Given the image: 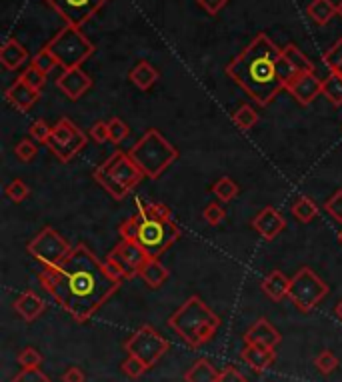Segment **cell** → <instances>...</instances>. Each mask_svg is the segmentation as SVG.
<instances>
[{"label": "cell", "instance_id": "obj_1", "mask_svg": "<svg viewBox=\"0 0 342 382\" xmlns=\"http://www.w3.org/2000/svg\"><path fill=\"white\" fill-rule=\"evenodd\" d=\"M43 288L76 320L86 322L120 288V280L108 273L86 244H76L65 260L44 266L39 275Z\"/></svg>", "mask_w": 342, "mask_h": 382}, {"label": "cell", "instance_id": "obj_2", "mask_svg": "<svg viewBox=\"0 0 342 382\" xmlns=\"http://www.w3.org/2000/svg\"><path fill=\"white\" fill-rule=\"evenodd\" d=\"M280 48L266 34H257L250 44L226 66V74L240 86L258 107H268L284 90L277 63Z\"/></svg>", "mask_w": 342, "mask_h": 382}, {"label": "cell", "instance_id": "obj_3", "mask_svg": "<svg viewBox=\"0 0 342 382\" xmlns=\"http://www.w3.org/2000/svg\"><path fill=\"white\" fill-rule=\"evenodd\" d=\"M118 233L122 238L134 240L150 258H160L182 236L180 226L174 220L152 218L142 211L125 220Z\"/></svg>", "mask_w": 342, "mask_h": 382}, {"label": "cell", "instance_id": "obj_4", "mask_svg": "<svg viewBox=\"0 0 342 382\" xmlns=\"http://www.w3.org/2000/svg\"><path fill=\"white\" fill-rule=\"evenodd\" d=\"M169 326L189 346L196 348L206 344L216 335L220 319L214 315L213 308H209V304H204L202 298L194 295L169 319Z\"/></svg>", "mask_w": 342, "mask_h": 382}, {"label": "cell", "instance_id": "obj_5", "mask_svg": "<svg viewBox=\"0 0 342 382\" xmlns=\"http://www.w3.org/2000/svg\"><path fill=\"white\" fill-rule=\"evenodd\" d=\"M92 176L114 200H122L140 184V180L145 178V172L138 169V165L130 158V154L118 150L112 156H108L94 170Z\"/></svg>", "mask_w": 342, "mask_h": 382}, {"label": "cell", "instance_id": "obj_6", "mask_svg": "<svg viewBox=\"0 0 342 382\" xmlns=\"http://www.w3.org/2000/svg\"><path fill=\"white\" fill-rule=\"evenodd\" d=\"M129 154L149 178H158L178 158V150L156 128L147 130Z\"/></svg>", "mask_w": 342, "mask_h": 382}, {"label": "cell", "instance_id": "obj_7", "mask_svg": "<svg viewBox=\"0 0 342 382\" xmlns=\"http://www.w3.org/2000/svg\"><path fill=\"white\" fill-rule=\"evenodd\" d=\"M46 48L56 56L58 66H63V70L78 68V66L85 63L86 59H90L92 52H94V46H92V43L81 32V28L70 26V24H66L63 30H58V32L48 41Z\"/></svg>", "mask_w": 342, "mask_h": 382}, {"label": "cell", "instance_id": "obj_8", "mask_svg": "<svg viewBox=\"0 0 342 382\" xmlns=\"http://www.w3.org/2000/svg\"><path fill=\"white\" fill-rule=\"evenodd\" d=\"M328 293H330L328 284L308 266L300 268L299 273L290 278L288 298L292 300V304L299 308L300 312L314 310Z\"/></svg>", "mask_w": 342, "mask_h": 382}, {"label": "cell", "instance_id": "obj_9", "mask_svg": "<svg viewBox=\"0 0 342 382\" xmlns=\"http://www.w3.org/2000/svg\"><path fill=\"white\" fill-rule=\"evenodd\" d=\"M149 260L150 256L147 255L134 240L122 238V240L108 253L105 264H107L108 273L122 282V280H130V278L140 275L142 266H145Z\"/></svg>", "mask_w": 342, "mask_h": 382}, {"label": "cell", "instance_id": "obj_10", "mask_svg": "<svg viewBox=\"0 0 342 382\" xmlns=\"http://www.w3.org/2000/svg\"><path fill=\"white\" fill-rule=\"evenodd\" d=\"M171 348V342L164 339L160 332H156L152 326H140L127 342H125V350L129 352V357H136L145 362L149 368H152L156 362L160 361Z\"/></svg>", "mask_w": 342, "mask_h": 382}, {"label": "cell", "instance_id": "obj_11", "mask_svg": "<svg viewBox=\"0 0 342 382\" xmlns=\"http://www.w3.org/2000/svg\"><path fill=\"white\" fill-rule=\"evenodd\" d=\"M86 134L76 127L70 118H61L50 132V140H48V149L54 152V156L61 162H70L81 150L86 147Z\"/></svg>", "mask_w": 342, "mask_h": 382}, {"label": "cell", "instance_id": "obj_12", "mask_svg": "<svg viewBox=\"0 0 342 382\" xmlns=\"http://www.w3.org/2000/svg\"><path fill=\"white\" fill-rule=\"evenodd\" d=\"M72 248L74 246H70L65 236H61L52 226H44L43 231L26 244L28 255L41 260L44 266L58 264L61 260H65L66 256L70 255Z\"/></svg>", "mask_w": 342, "mask_h": 382}, {"label": "cell", "instance_id": "obj_13", "mask_svg": "<svg viewBox=\"0 0 342 382\" xmlns=\"http://www.w3.org/2000/svg\"><path fill=\"white\" fill-rule=\"evenodd\" d=\"M66 24L81 28L90 21L108 0H44Z\"/></svg>", "mask_w": 342, "mask_h": 382}, {"label": "cell", "instance_id": "obj_14", "mask_svg": "<svg viewBox=\"0 0 342 382\" xmlns=\"http://www.w3.org/2000/svg\"><path fill=\"white\" fill-rule=\"evenodd\" d=\"M286 90L299 100L302 107H308L322 94V81L314 72H302L286 85Z\"/></svg>", "mask_w": 342, "mask_h": 382}, {"label": "cell", "instance_id": "obj_15", "mask_svg": "<svg viewBox=\"0 0 342 382\" xmlns=\"http://www.w3.org/2000/svg\"><path fill=\"white\" fill-rule=\"evenodd\" d=\"M56 86L58 90L65 94L66 98L70 100H78L86 90H90L92 86V81L90 76L86 74L85 70L78 66V68H68V70H63V74L56 78Z\"/></svg>", "mask_w": 342, "mask_h": 382}, {"label": "cell", "instance_id": "obj_16", "mask_svg": "<svg viewBox=\"0 0 342 382\" xmlns=\"http://www.w3.org/2000/svg\"><path fill=\"white\" fill-rule=\"evenodd\" d=\"M4 96H6V100H8L12 107L17 108V110L26 112V110H30V108L39 103V98H41V90H34L32 86L28 85V83L22 78V76H19V78H17V83H12V85L6 88Z\"/></svg>", "mask_w": 342, "mask_h": 382}, {"label": "cell", "instance_id": "obj_17", "mask_svg": "<svg viewBox=\"0 0 342 382\" xmlns=\"http://www.w3.org/2000/svg\"><path fill=\"white\" fill-rule=\"evenodd\" d=\"M286 222L282 218V214L278 213L272 206H264L260 213L253 218V229L257 231L264 240H275L278 234L284 231Z\"/></svg>", "mask_w": 342, "mask_h": 382}, {"label": "cell", "instance_id": "obj_18", "mask_svg": "<svg viewBox=\"0 0 342 382\" xmlns=\"http://www.w3.org/2000/svg\"><path fill=\"white\" fill-rule=\"evenodd\" d=\"M282 340L280 332L268 322L266 319H258L246 332H244V344H257V346H266L275 348Z\"/></svg>", "mask_w": 342, "mask_h": 382}, {"label": "cell", "instance_id": "obj_19", "mask_svg": "<svg viewBox=\"0 0 342 382\" xmlns=\"http://www.w3.org/2000/svg\"><path fill=\"white\" fill-rule=\"evenodd\" d=\"M242 361L246 362L255 372H264L275 359V348H266V346H257V344H244L242 352H240Z\"/></svg>", "mask_w": 342, "mask_h": 382}, {"label": "cell", "instance_id": "obj_20", "mask_svg": "<svg viewBox=\"0 0 342 382\" xmlns=\"http://www.w3.org/2000/svg\"><path fill=\"white\" fill-rule=\"evenodd\" d=\"M14 310L22 317V320L32 322L44 312V300L34 290H24L21 297L14 300Z\"/></svg>", "mask_w": 342, "mask_h": 382}, {"label": "cell", "instance_id": "obj_21", "mask_svg": "<svg viewBox=\"0 0 342 382\" xmlns=\"http://www.w3.org/2000/svg\"><path fill=\"white\" fill-rule=\"evenodd\" d=\"M26 61H28V52L19 41H14V39L4 41L2 48H0V64L6 70H17Z\"/></svg>", "mask_w": 342, "mask_h": 382}, {"label": "cell", "instance_id": "obj_22", "mask_svg": "<svg viewBox=\"0 0 342 382\" xmlns=\"http://www.w3.org/2000/svg\"><path fill=\"white\" fill-rule=\"evenodd\" d=\"M262 290H264V295L270 298V300H275V302H280L284 297H288V290H290V278H286L284 273H280V270H272L270 275L264 276V280H262Z\"/></svg>", "mask_w": 342, "mask_h": 382}, {"label": "cell", "instance_id": "obj_23", "mask_svg": "<svg viewBox=\"0 0 342 382\" xmlns=\"http://www.w3.org/2000/svg\"><path fill=\"white\" fill-rule=\"evenodd\" d=\"M169 268L160 262V258H150L149 262L142 266V270H140V278H142V282L150 286V288H160L167 280H169Z\"/></svg>", "mask_w": 342, "mask_h": 382}, {"label": "cell", "instance_id": "obj_24", "mask_svg": "<svg viewBox=\"0 0 342 382\" xmlns=\"http://www.w3.org/2000/svg\"><path fill=\"white\" fill-rule=\"evenodd\" d=\"M220 372L213 366V362H209L206 359H198L193 366L186 370L184 381L186 382H218Z\"/></svg>", "mask_w": 342, "mask_h": 382}, {"label": "cell", "instance_id": "obj_25", "mask_svg": "<svg viewBox=\"0 0 342 382\" xmlns=\"http://www.w3.org/2000/svg\"><path fill=\"white\" fill-rule=\"evenodd\" d=\"M130 81L138 86L140 90H150L158 81V70L147 61L138 63L130 70Z\"/></svg>", "mask_w": 342, "mask_h": 382}, {"label": "cell", "instance_id": "obj_26", "mask_svg": "<svg viewBox=\"0 0 342 382\" xmlns=\"http://www.w3.org/2000/svg\"><path fill=\"white\" fill-rule=\"evenodd\" d=\"M306 14L317 22V24H328L334 14H339V6L332 0H312L306 8Z\"/></svg>", "mask_w": 342, "mask_h": 382}, {"label": "cell", "instance_id": "obj_27", "mask_svg": "<svg viewBox=\"0 0 342 382\" xmlns=\"http://www.w3.org/2000/svg\"><path fill=\"white\" fill-rule=\"evenodd\" d=\"M280 50H282V56L292 64L300 74H302V72H314V64H312V61L300 50L297 44H286V46L280 48Z\"/></svg>", "mask_w": 342, "mask_h": 382}, {"label": "cell", "instance_id": "obj_28", "mask_svg": "<svg viewBox=\"0 0 342 382\" xmlns=\"http://www.w3.org/2000/svg\"><path fill=\"white\" fill-rule=\"evenodd\" d=\"M292 214H295V218L299 220V222H310V220H314L317 218V214H319V206H317V202L310 198V196H299L297 200H295V204H292Z\"/></svg>", "mask_w": 342, "mask_h": 382}, {"label": "cell", "instance_id": "obj_29", "mask_svg": "<svg viewBox=\"0 0 342 382\" xmlns=\"http://www.w3.org/2000/svg\"><path fill=\"white\" fill-rule=\"evenodd\" d=\"M322 96H326L334 107H342V76L328 74L322 78Z\"/></svg>", "mask_w": 342, "mask_h": 382}, {"label": "cell", "instance_id": "obj_30", "mask_svg": "<svg viewBox=\"0 0 342 382\" xmlns=\"http://www.w3.org/2000/svg\"><path fill=\"white\" fill-rule=\"evenodd\" d=\"M238 192L240 191H238L236 182L231 176H222L213 184V194L220 202H231L233 198H236Z\"/></svg>", "mask_w": 342, "mask_h": 382}, {"label": "cell", "instance_id": "obj_31", "mask_svg": "<svg viewBox=\"0 0 342 382\" xmlns=\"http://www.w3.org/2000/svg\"><path fill=\"white\" fill-rule=\"evenodd\" d=\"M322 63L326 64V68L330 70V74L342 76V39H339L336 43L324 52Z\"/></svg>", "mask_w": 342, "mask_h": 382}, {"label": "cell", "instance_id": "obj_32", "mask_svg": "<svg viewBox=\"0 0 342 382\" xmlns=\"http://www.w3.org/2000/svg\"><path fill=\"white\" fill-rule=\"evenodd\" d=\"M233 123H235L240 130H250V128L258 123L257 110L250 107V105H242V107L238 108L235 114H233Z\"/></svg>", "mask_w": 342, "mask_h": 382}, {"label": "cell", "instance_id": "obj_33", "mask_svg": "<svg viewBox=\"0 0 342 382\" xmlns=\"http://www.w3.org/2000/svg\"><path fill=\"white\" fill-rule=\"evenodd\" d=\"M32 66H36L41 72H44V74L48 76V74L58 66V61H56V56H54V54L44 46V48H41V50L34 54V59H32Z\"/></svg>", "mask_w": 342, "mask_h": 382}, {"label": "cell", "instance_id": "obj_34", "mask_svg": "<svg viewBox=\"0 0 342 382\" xmlns=\"http://www.w3.org/2000/svg\"><path fill=\"white\" fill-rule=\"evenodd\" d=\"M14 154H17V158H19L21 162H30V160H34V158H36V154H39V147L34 145V140H30V138H22L21 142L14 147Z\"/></svg>", "mask_w": 342, "mask_h": 382}, {"label": "cell", "instance_id": "obj_35", "mask_svg": "<svg viewBox=\"0 0 342 382\" xmlns=\"http://www.w3.org/2000/svg\"><path fill=\"white\" fill-rule=\"evenodd\" d=\"M202 218H204L209 224L218 226V224L226 218V211H224V206H222L220 202H209V204L204 206V211H202Z\"/></svg>", "mask_w": 342, "mask_h": 382}, {"label": "cell", "instance_id": "obj_36", "mask_svg": "<svg viewBox=\"0 0 342 382\" xmlns=\"http://www.w3.org/2000/svg\"><path fill=\"white\" fill-rule=\"evenodd\" d=\"M314 366H317V370L322 372V374H332V372L339 368V359H336L330 350H324V352H321V354L317 357Z\"/></svg>", "mask_w": 342, "mask_h": 382}, {"label": "cell", "instance_id": "obj_37", "mask_svg": "<svg viewBox=\"0 0 342 382\" xmlns=\"http://www.w3.org/2000/svg\"><path fill=\"white\" fill-rule=\"evenodd\" d=\"M28 132H30L32 140H36V142H43V145H48V140H50V132H52V127H48V123L43 120V118H36V120L30 125Z\"/></svg>", "mask_w": 342, "mask_h": 382}, {"label": "cell", "instance_id": "obj_38", "mask_svg": "<svg viewBox=\"0 0 342 382\" xmlns=\"http://www.w3.org/2000/svg\"><path fill=\"white\" fill-rule=\"evenodd\" d=\"M147 370H149V366L140 361V359H136V357H129L127 361L122 362V372L129 379H140Z\"/></svg>", "mask_w": 342, "mask_h": 382}, {"label": "cell", "instance_id": "obj_39", "mask_svg": "<svg viewBox=\"0 0 342 382\" xmlns=\"http://www.w3.org/2000/svg\"><path fill=\"white\" fill-rule=\"evenodd\" d=\"M140 211L145 214H149L152 218H162V220H174L172 218L171 209L167 204H160V202H145L140 206Z\"/></svg>", "mask_w": 342, "mask_h": 382}, {"label": "cell", "instance_id": "obj_40", "mask_svg": "<svg viewBox=\"0 0 342 382\" xmlns=\"http://www.w3.org/2000/svg\"><path fill=\"white\" fill-rule=\"evenodd\" d=\"M19 364L22 368H39L43 364V354L36 348H24L19 354Z\"/></svg>", "mask_w": 342, "mask_h": 382}, {"label": "cell", "instance_id": "obj_41", "mask_svg": "<svg viewBox=\"0 0 342 382\" xmlns=\"http://www.w3.org/2000/svg\"><path fill=\"white\" fill-rule=\"evenodd\" d=\"M277 70H278V76H280V81L284 83V88H286V85L295 78V76H299L300 72L292 66V64L288 63L284 56H282V50H280V59H278L277 63Z\"/></svg>", "mask_w": 342, "mask_h": 382}, {"label": "cell", "instance_id": "obj_42", "mask_svg": "<svg viewBox=\"0 0 342 382\" xmlns=\"http://www.w3.org/2000/svg\"><path fill=\"white\" fill-rule=\"evenodd\" d=\"M108 130H110V142H114V145H118V142H122L127 136H129V127L120 120V118H112V120H108Z\"/></svg>", "mask_w": 342, "mask_h": 382}, {"label": "cell", "instance_id": "obj_43", "mask_svg": "<svg viewBox=\"0 0 342 382\" xmlns=\"http://www.w3.org/2000/svg\"><path fill=\"white\" fill-rule=\"evenodd\" d=\"M10 382H52L41 368H22Z\"/></svg>", "mask_w": 342, "mask_h": 382}, {"label": "cell", "instance_id": "obj_44", "mask_svg": "<svg viewBox=\"0 0 342 382\" xmlns=\"http://www.w3.org/2000/svg\"><path fill=\"white\" fill-rule=\"evenodd\" d=\"M324 211L330 214L336 222H342V189L334 192V194L324 202Z\"/></svg>", "mask_w": 342, "mask_h": 382}, {"label": "cell", "instance_id": "obj_45", "mask_svg": "<svg viewBox=\"0 0 342 382\" xmlns=\"http://www.w3.org/2000/svg\"><path fill=\"white\" fill-rule=\"evenodd\" d=\"M21 76L26 81V83H28V85L32 86L34 90H41V88L44 86V83H46V74L41 72V70H39L36 66H32V64L22 72Z\"/></svg>", "mask_w": 342, "mask_h": 382}, {"label": "cell", "instance_id": "obj_46", "mask_svg": "<svg viewBox=\"0 0 342 382\" xmlns=\"http://www.w3.org/2000/svg\"><path fill=\"white\" fill-rule=\"evenodd\" d=\"M6 196L12 200V202H22L26 196H28V187L24 184V180H21V178H17V180H12L8 187H6Z\"/></svg>", "mask_w": 342, "mask_h": 382}, {"label": "cell", "instance_id": "obj_47", "mask_svg": "<svg viewBox=\"0 0 342 382\" xmlns=\"http://www.w3.org/2000/svg\"><path fill=\"white\" fill-rule=\"evenodd\" d=\"M88 136L96 142V145H105L110 140V130H108V123H103V120H98V123H94L90 130H88Z\"/></svg>", "mask_w": 342, "mask_h": 382}, {"label": "cell", "instance_id": "obj_48", "mask_svg": "<svg viewBox=\"0 0 342 382\" xmlns=\"http://www.w3.org/2000/svg\"><path fill=\"white\" fill-rule=\"evenodd\" d=\"M218 382H246V376H244L238 368H235V366H226V368L220 372Z\"/></svg>", "mask_w": 342, "mask_h": 382}, {"label": "cell", "instance_id": "obj_49", "mask_svg": "<svg viewBox=\"0 0 342 382\" xmlns=\"http://www.w3.org/2000/svg\"><path fill=\"white\" fill-rule=\"evenodd\" d=\"M211 17H214V14H218L224 6H226V2L228 0H196Z\"/></svg>", "mask_w": 342, "mask_h": 382}, {"label": "cell", "instance_id": "obj_50", "mask_svg": "<svg viewBox=\"0 0 342 382\" xmlns=\"http://www.w3.org/2000/svg\"><path fill=\"white\" fill-rule=\"evenodd\" d=\"M63 382H85V372L78 366H70L63 374Z\"/></svg>", "mask_w": 342, "mask_h": 382}, {"label": "cell", "instance_id": "obj_51", "mask_svg": "<svg viewBox=\"0 0 342 382\" xmlns=\"http://www.w3.org/2000/svg\"><path fill=\"white\" fill-rule=\"evenodd\" d=\"M334 315H336V319L342 320V300L336 304V308H334Z\"/></svg>", "mask_w": 342, "mask_h": 382}, {"label": "cell", "instance_id": "obj_52", "mask_svg": "<svg viewBox=\"0 0 342 382\" xmlns=\"http://www.w3.org/2000/svg\"><path fill=\"white\" fill-rule=\"evenodd\" d=\"M339 14H341V17H342V2H341V4H339Z\"/></svg>", "mask_w": 342, "mask_h": 382}, {"label": "cell", "instance_id": "obj_53", "mask_svg": "<svg viewBox=\"0 0 342 382\" xmlns=\"http://www.w3.org/2000/svg\"><path fill=\"white\" fill-rule=\"evenodd\" d=\"M339 240H341V242H342V231H341V233H339Z\"/></svg>", "mask_w": 342, "mask_h": 382}]
</instances>
